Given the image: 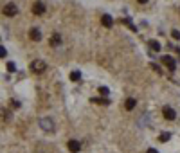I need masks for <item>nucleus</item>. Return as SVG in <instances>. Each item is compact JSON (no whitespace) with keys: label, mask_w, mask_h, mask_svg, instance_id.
Here are the masks:
<instances>
[{"label":"nucleus","mask_w":180,"mask_h":153,"mask_svg":"<svg viewBox=\"0 0 180 153\" xmlns=\"http://www.w3.org/2000/svg\"><path fill=\"white\" fill-rule=\"evenodd\" d=\"M38 124H40L41 130L47 132V133H49V132H51V133L54 132V121H52L51 117H41L40 121H38Z\"/></svg>","instance_id":"nucleus-1"},{"label":"nucleus","mask_w":180,"mask_h":153,"mask_svg":"<svg viewBox=\"0 0 180 153\" xmlns=\"http://www.w3.org/2000/svg\"><path fill=\"white\" fill-rule=\"evenodd\" d=\"M45 69H47V63H45L43 59H34V61L31 63V72H34V74L45 72Z\"/></svg>","instance_id":"nucleus-2"},{"label":"nucleus","mask_w":180,"mask_h":153,"mask_svg":"<svg viewBox=\"0 0 180 153\" xmlns=\"http://www.w3.org/2000/svg\"><path fill=\"white\" fill-rule=\"evenodd\" d=\"M2 13H4L5 16H16V15H18V7H16L15 4H5L4 9H2Z\"/></svg>","instance_id":"nucleus-3"},{"label":"nucleus","mask_w":180,"mask_h":153,"mask_svg":"<svg viewBox=\"0 0 180 153\" xmlns=\"http://www.w3.org/2000/svg\"><path fill=\"white\" fill-rule=\"evenodd\" d=\"M160 59H162V63L168 67L169 72H175V69H177V61H175L173 58L171 56H164V58H160Z\"/></svg>","instance_id":"nucleus-4"},{"label":"nucleus","mask_w":180,"mask_h":153,"mask_svg":"<svg viewBox=\"0 0 180 153\" xmlns=\"http://www.w3.org/2000/svg\"><path fill=\"white\" fill-rule=\"evenodd\" d=\"M33 13H34L36 16L45 15V4H43L41 0H36V2H34V5H33Z\"/></svg>","instance_id":"nucleus-5"},{"label":"nucleus","mask_w":180,"mask_h":153,"mask_svg":"<svg viewBox=\"0 0 180 153\" xmlns=\"http://www.w3.org/2000/svg\"><path fill=\"white\" fill-rule=\"evenodd\" d=\"M162 115H164V119H168V121H175L177 112H175L171 106H164V108H162Z\"/></svg>","instance_id":"nucleus-6"},{"label":"nucleus","mask_w":180,"mask_h":153,"mask_svg":"<svg viewBox=\"0 0 180 153\" xmlns=\"http://www.w3.org/2000/svg\"><path fill=\"white\" fill-rule=\"evenodd\" d=\"M29 38L33 40V41H40L41 40V31L38 27H33L31 31H29Z\"/></svg>","instance_id":"nucleus-7"},{"label":"nucleus","mask_w":180,"mask_h":153,"mask_svg":"<svg viewBox=\"0 0 180 153\" xmlns=\"http://www.w3.org/2000/svg\"><path fill=\"white\" fill-rule=\"evenodd\" d=\"M67 148H69V151L78 153L81 150V144L78 142V141H69V142H67Z\"/></svg>","instance_id":"nucleus-8"},{"label":"nucleus","mask_w":180,"mask_h":153,"mask_svg":"<svg viewBox=\"0 0 180 153\" xmlns=\"http://www.w3.org/2000/svg\"><path fill=\"white\" fill-rule=\"evenodd\" d=\"M49 43H51L52 47H58V45H61V36L58 34V33H54V34L49 38Z\"/></svg>","instance_id":"nucleus-9"},{"label":"nucleus","mask_w":180,"mask_h":153,"mask_svg":"<svg viewBox=\"0 0 180 153\" xmlns=\"http://www.w3.org/2000/svg\"><path fill=\"white\" fill-rule=\"evenodd\" d=\"M101 23H103L104 27H108V29H110V27L114 25V20H112L110 15H103V16H101Z\"/></svg>","instance_id":"nucleus-10"},{"label":"nucleus","mask_w":180,"mask_h":153,"mask_svg":"<svg viewBox=\"0 0 180 153\" xmlns=\"http://www.w3.org/2000/svg\"><path fill=\"white\" fill-rule=\"evenodd\" d=\"M135 105H137V101H135L133 97H128V99L124 101V108H126L128 112H130V110H133V108H135Z\"/></svg>","instance_id":"nucleus-11"},{"label":"nucleus","mask_w":180,"mask_h":153,"mask_svg":"<svg viewBox=\"0 0 180 153\" xmlns=\"http://www.w3.org/2000/svg\"><path fill=\"white\" fill-rule=\"evenodd\" d=\"M92 103H97V105H110V101L106 97H92Z\"/></svg>","instance_id":"nucleus-12"},{"label":"nucleus","mask_w":180,"mask_h":153,"mask_svg":"<svg viewBox=\"0 0 180 153\" xmlns=\"http://www.w3.org/2000/svg\"><path fill=\"white\" fill-rule=\"evenodd\" d=\"M79 79H81L79 70H72V72H70V81H79Z\"/></svg>","instance_id":"nucleus-13"},{"label":"nucleus","mask_w":180,"mask_h":153,"mask_svg":"<svg viewBox=\"0 0 180 153\" xmlns=\"http://www.w3.org/2000/svg\"><path fill=\"white\" fill-rule=\"evenodd\" d=\"M150 47H151L155 52H159V51H160V43L157 41V40H151V41H150Z\"/></svg>","instance_id":"nucleus-14"},{"label":"nucleus","mask_w":180,"mask_h":153,"mask_svg":"<svg viewBox=\"0 0 180 153\" xmlns=\"http://www.w3.org/2000/svg\"><path fill=\"white\" fill-rule=\"evenodd\" d=\"M169 139H171V133H168V132H166V133H160V135H159V141H160V142H168Z\"/></svg>","instance_id":"nucleus-15"},{"label":"nucleus","mask_w":180,"mask_h":153,"mask_svg":"<svg viewBox=\"0 0 180 153\" xmlns=\"http://www.w3.org/2000/svg\"><path fill=\"white\" fill-rule=\"evenodd\" d=\"M121 22H122V23H126V25H128V27H130L132 31H137V27H135V25L132 23V20H130V18H124V20H121Z\"/></svg>","instance_id":"nucleus-16"},{"label":"nucleus","mask_w":180,"mask_h":153,"mask_svg":"<svg viewBox=\"0 0 180 153\" xmlns=\"http://www.w3.org/2000/svg\"><path fill=\"white\" fill-rule=\"evenodd\" d=\"M2 119H4V121H11V114H9L5 108H2Z\"/></svg>","instance_id":"nucleus-17"},{"label":"nucleus","mask_w":180,"mask_h":153,"mask_svg":"<svg viewBox=\"0 0 180 153\" xmlns=\"http://www.w3.org/2000/svg\"><path fill=\"white\" fill-rule=\"evenodd\" d=\"M5 69H7L9 72H15V70H16V65H15L13 61H7V65H5Z\"/></svg>","instance_id":"nucleus-18"},{"label":"nucleus","mask_w":180,"mask_h":153,"mask_svg":"<svg viewBox=\"0 0 180 153\" xmlns=\"http://www.w3.org/2000/svg\"><path fill=\"white\" fill-rule=\"evenodd\" d=\"M150 67H151V69H153V70H155L157 74H162V69H160L157 63H150Z\"/></svg>","instance_id":"nucleus-19"},{"label":"nucleus","mask_w":180,"mask_h":153,"mask_svg":"<svg viewBox=\"0 0 180 153\" xmlns=\"http://www.w3.org/2000/svg\"><path fill=\"white\" fill-rule=\"evenodd\" d=\"M108 92H110L108 87H99V94L101 96H108Z\"/></svg>","instance_id":"nucleus-20"},{"label":"nucleus","mask_w":180,"mask_h":153,"mask_svg":"<svg viewBox=\"0 0 180 153\" xmlns=\"http://www.w3.org/2000/svg\"><path fill=\"white\" fill-rule=\"evenodd\" d=\"M171 36H173L175 40H180V31H177V29H173V31H171Z\"/></svg>","instance_id":"nucleus-21"},{"label":"nucleus","mask_w":180,"mask_h":153,"mask_svg":"<svg viewBox=\"0 0 180 153\" xmlns=\"http://www.w3.org/2000/svg\"><path fill=\"white\" fill-rule=\"evenodd\" d=\"M11 105H13V108H20V103L16 99H11Z\"/></svg>","instance_id":"nucleus-22"},{"label":"nucleus","mask_w":180,"mask_h":153,"mask_svg":"<svg viewBox=\"0 0 180 153\" xmlns=\"http://www.w3.org/2000/svg\"><path fill=\"white\" fill-rule=\"evenodd\" d=\"M0 56H2V58L7 56V52H5V49H4V47H0Z\"/></svg>","instance_id":"nucleus-23"},{"label":"nucleus","mask_w":180,"mask_h":153,"mask_svg":"<svg viewBox=\"0 0 180 153\" xmlns=\"http://www.w3.org/2000/svg\"><path fill=\"white\" fill-rule=\"evenodd\" d=\"M146 153H159V151H157L155 148H150V150H148V151H146Z\"/></svg>","instance_id":"nucleus-24"},{"label":"nucleus","mask_w":180,"mask_h":153,"mask_svg":"<svg viewBox=\"0 0 180 153\" xmlns=\"http://www.w3.org/2000/svg\"><path fill=\"white\" fill-rule=\"evenodd\" d=\"M140 4H146V2H148V0H139Z\"/></svg>","instance_id":"nucleus-25"}]
</instances>
